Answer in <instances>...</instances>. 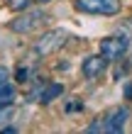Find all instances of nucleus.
I'll list each match as a JSON object with an SVG mask.
<instances>
[{"instance_id": "nucleus-3", "label": "nucleus", "mask_w": 132, "mask_h": 134, "mask_svg": "<svg viewBox=\"0 0 132 134\" xmlns=\"http://www.w3.org/2000/svg\"><path fill=\"white\" fill-rule=\"evenodd\" d=\"M130 49V39L125 34H113V37H105L100 42V54L108 59V61H118L127 54Z\"/></svg>"}, {"instance_id": "nucleus-7", "label": "nucleus", "mask_w": 132, "mask_h": 134, "mask_svg": "<svg viewBox=\"0 0 132 134\" xmlns=\"http://www.w3.org/2000/svg\"><path fill=\"white\" fill-rule=\"evenodd\" d=\"M105 68H108V59L100 54V56H88L86 61H83V76L88 78V81H93V78H98V76H103L105 73Z\"/></svg>"}, {"instance_id": "nucleus-12", "label": "nucleus", "mask_w": 132, "mask_h": 134, "mask_svg": "<svg viewBox=\"0 0 132 134\" xmlns=\"http://www.w3.org/2000/svg\"><path fill=\"white\" fill-rule=\"evenodd\" d=\"M7 76H10V71H7L5 66H0V83H5V81H7Z\"/></svg>"}, {"instance_id": "nucleus-2", "label": "nucleus", "mask_w": 132, "mask_h": 134, "mask_svg": "<svg viewBox=\"0 0 132 134\" xmlns=\"http://www.w3.org/2000/svg\"><path fill=\"white\" fill-rule=\"evenodd\" d=\"M68 39H71V34H68L66 29H51V32H46V34H42L39 39H37L34 54L37 56H49V54L59 51Z\"/></svg>"}, {"instance_id": "nucleus-1", "label": "nucleus", "mask_w": 132, "mask_h": 134, "mask_svg": "<svg viewBox=\"0 0 132 134\" xmlns=\"http://www.w3.org/2000/svg\"><path fill=\"white\" fill-rule=\"evenodd\" d=\"M127 107H113V110H108V112L103 117H98L93 124H88V134L93 132H108V134H115V132H122L125 129V122H127Z\"/></svg>"}, {"instance_id": "nucleus-10", "label": "nucleus", "mask_w": 132, "mask_h": 134, "mask_svg": "<svg viewBox=\"0 0 132 134\" xmlns=\"http://www.w3.org/2000/svg\"><path fill=\"white\" fill-rule=\"evenodd\" d=\"M10 117H12V102H10V105H0V124L7 122Z\"/></svg>"}, {"instance_id": "nucleus-9", "label": "nucleus", "mask_w": 132, "mask_h": 134, "mask_svg": "<svg viewBox=\"0 0 132 134\" xmlns=\"http://www.w3.org/2000/svg\"><path fill=\"white\" fill-rule=\"evenodd\" d=\"M5 3H7V5H10V7H12V10H27V7H29V5H32V3H34V0H5Z\"/></svg>"}, {"instance_id": "nucleus-13", "label": "nucleus", "mask_w": 132, "mask_h": 134, "mask_svg": "<svg viewBox=\"0 0 132 134\" xmlns=\"http://www.w3.org/2000/svg\"><path fill=\"white\" fill-rule=\"evenodd\" d=\"M125 95H127V98H132V85H127V90H125Z\"/></svg>"}, {"instance_id": "nucleus-6", "label": "nucleus", "mask_w": 132, "mask_h": 134, "mask_svg": "<svg viewBox=\"0 0 132 134\" xmlns=\"http://www.w3.org/2000/svg\"><path fill=\"white\" fill-rule=\"evenodd\" d=\"M61 93H64V85L61 83H37L32 90L27 93V100L29 102H42V105H46V102H51V100H56Z\"/></svg>"}, {"instance_id": "nucleus-14", "label": "nucleus", "mask_w": 132, "mask_h": 134, "mask_svg": "<svg viewBox=\"0 0 132 134\" xmlns=\"http://www.w3.org/2000/svg\"><path fill=\"white\" fill-rule=\"evenodd\" d=\"M39 3H49V0H39Z\"/></svg>"}, {"instance_id": "nucleus-5", "label": "nucleus", "mask_w": 132, "mask_h": 134, "mask_svg": "<svg viewBox=\"0 0 132 134\" xmlns=\"http://www.w3.org/2000/svg\"><path fill=\"white\" fill-rule=\"evenodd\" d=\"M44 20H46V15L42 10H27V12H22L20 17H15L10 22V29L17 32V34H27V32H34Z\"/></svg>"}, {"instance_id": "nucleus-11", "label": "nucleus", "mask_w": 132, "mask_h": 134, "mask_svg": "<svg viewBox=\"0 0 132 134\" xmlns=\"http://www.w3.org/2000/svg\"><path fill=\"white\" fill-rule=\"evenodd\" d=\"M73 110H83V102H78V100H76V102H68V105H66V112H73Z\"/></svg>"}, {"instance_id": "nucleus-4", "label": "nucleus", "mask_w": 132, "mask_h": 134, "mask_svg": "<svg viewBox=\"0 0 132 134\" xmlns=\"http://www.w3.org/2000/svg\"><path fill=\"white\" fill-rule=\"evenodd\" d=\"M73 7L88 15H118L120 0H76Z\"/></svg>"}, {"instance_id": "nucleus-8", "label": "nucleus", "mask_w": 132, "mask_h": 134, "mask_svg": "<svg viewBox=\"0 0 132 134\" xmlns=\"http://www.w3.org/2000/svg\"><path fill=\"white\" fill-rule=\"evenodd\" d=\"M15 100V85L12 83H0V105H10Z\"/></svg>"}]
</instances>
